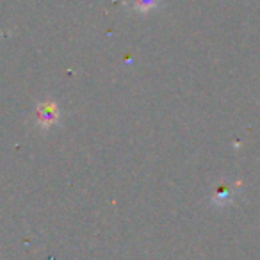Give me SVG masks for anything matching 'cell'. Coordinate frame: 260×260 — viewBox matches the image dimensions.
<instances>
[{"label": "cell", "instance_id": "cell-3", "mask_svg": "<svg viewBox=\"0 0 260 260\" xmlns=\"http://www.w3.org/2000/svg\"><path fill=\"white\" fill-rule=\"evenodd\" d=\"M160 0H126V8L134 13H150L157 9Z\"/></svg>", "mask_w": 260, "mask_h": 260}, {"label": "cell", "instance_id": "cell-1", "mask_svg": "<svg viewBox=\"0 0 260 260\" xmlns=\"http://www.w3.org/2000/svg\"><path fill=\"white\" fill-rule=\"evenodd\" d=\"M239 191L237 184H219L216 189H214V194H212V203L214 205H228V203L234 202L235 198V192Z\"/></svg>", "mask_w": 260, "mask_h": 260}, {"label": "cell", "instance_id": "cell-2", "mask_svg": "<svg viewBox=\"0 0 260 260\" xmlns=\"http://www.w3.org/2000/svg\"><path fill=\"white\" fill-rule=\"evenodd\" d=\"M59 118V112L57 107L54 104H43L40 107V112H38V119H40V125L43 126H50L57 121Z\"/></svg>", "mask_w": 260, "mask_h": 260}]
</instances>
